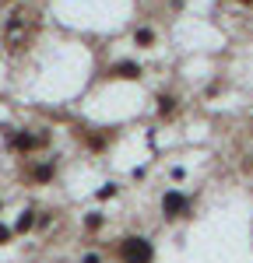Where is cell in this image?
<instances>
[{
    "label": "cell",
    "mask_w": 253,
    "mask_h": 263,
    "mask_svg": "<svg viewBox=\"0 0 253 263\" xmlns=\"http://www.w3.org/2000/svg\"><path fill=\"white\" fill-rule=\"evenodd\" d=\"M155 102H158V116H162V120H169V116L176 112V102H179V99H176V95H169V91H162Z\"/></svg>",
    "instance_id": "obj_7"
},
{
    "label": "cell",
    "mask_w": 253,
    "mask_h": 263,
    "mask_svg": "<svg viewBox=\"0 0 253 263\" xmlns=\"http://www.w3.org/2000/svg\"><path fill=\"white\" fill-rule=\"evenodd\" d=\"M81 263H102V256H99V253H84Z\"/></svg>",
    "instance_id": "obj_12"
},
{
    "label": "cell",
    "mask_w": 253,
    "mask_h": 263,
    "mask_svg": "<svg viewBox=\"0 0 253 263\" xmlns=\"http://www.w3.org/2000/svg\"><path fill=\"white\" fill-rule=\"evenodd\" d=\"M109 78H113V81H141V78H144V67L137 60H120V63L109 67Z\"/></svg>",
    "instance_id": "obj_3"
},
{
    "label": "cell",
    "mask_w": 253,
    "mask_h": 263,
    "mask_svg": "<svg viewBox=\"0 0 253 263\" xmlns=\"http://www.w3.org/2000/svg\"><path fill=\"white\" fill-rule=\"evenodd\" d=\"M7 141H11V147H14V151H21V155H32L35 147H42V144H46V137H35V134L21 130V134H11Z\"/></svg>",
    "instance_id": "obj_4"
},
{
    "label": "cell",
    "mask_w": 253,
    "mask_h": 263,
    "mask_svg": "<svg viewBox=\"0 0 253 263\" xmlns=\"http://www.w3.org/2000/svg\"><path fill=\"white\" fill-rule=\"evenodd\" d=\"M0 4H7V0H0Z\"/></svg>",
    "instance_id": "obj_16"
},
{
    "label": "cell",
    "mask_w": 253,
    "mask_h": 263,
    "mask_svg": "<svg viewBox=\"0 0 253 263\" xmlns=\"http://www.w3.org/2000/svg\"><path fill=\"white\" fill-rule=\"evenodd\" d=\"M250 168H253V155H250Z\"/></svg>",
    "instance_id": "obj_14"
},
{
    "label": "cell",
    "mask_w": 253,
    "mask_h": 263,
    "mask_svg": "<svg viewBox=\"0 0 253 263\" xmlns=\"http://www.w3.org/2000/svg\"><path fill=\"white\" fill-rule=\"evenodd\" d=\"M32 228H35V211L28 207V211H21V218L14 221V232H18V235H28Z\"/></svg>",
    "instance_id": "obj_8"
},
{
    "label": "cell",
    "mask_w": 253,
    "mask_h": 263,
    "mask_svg": "<svg viewBox=\"0 0 253 263\" xmlns=\"http://www.w3.org/2000/svg\"><path fill=\"white\" fill-rule=\"evenodd\" d=\"M236 4H243V7H253V0H236Z\"/></svg>",
    "instance_id": "obj_13"
},
{
    "label": "cell",
    "mask_w": 253,
    "mask_h": 263,
    "mask_svg": "<svg viewBox=\"0 0 253 263\" xmlns=\"http://www.w3.org/2000/svg\"><path fill=\"white\" fill-rule=\"evenodd\" d=\"M187 211H190V197H187V193H179V190H169L166 197H162V218L176 221V218H183Z\"/></svg>",
    "instance_id": "obj_2"
},
{
    "label": "cell",
    "mask_w": 253,
    "mask_h": 263,
    "mask_svg": "<svg viewBox=\"0 0 253 263\" xmlns=\"http://www.w3.org/2000/svg\"><path fill=\"white\" fill-rule=\"evenodd\" d=\"M11 235H14V228H7V224H0V246L11 242Z\"/></svg>",
    "instance_id": "obj_10"
},
{
    "label": "cell",
    "mask_w": 253,
    "mask_h": 263,
    "mask_svg": "<svg viewBox=\"0 0 253 263\" xmlns=\"http://www.w3.org/2000/svg\"><path fill=\"white\" fill-rule=\"evenodd\" d=\"M109 197H116V186H113V182H109V186H102V190H99V200H109Z\"/></svg>",
    "instance_id": "obj_11"
},
{
    "label": "cell",
    "mask_w": 253,
    "mask_h": 263,
    "mask_svg": "<svg viewBox=\"0 0 253 263\" xmlns=\"http://www.w3.org/2000/svg\"><path fill=\"white\" fill-rule=\"evenodd\" d=\"M102 224H105V214H99V211H92V214L84 218V228H88V232H99Z\"/></svg>",
    "instance_id": "obj_9"
},
{
    "label": "cell",
    "mask_w": 253,
    "mask_h": 263,
    "mask_svg": "<svg viewBox=\"0 0 253 263\" xmlns=\"http://www.w3.org/2000/svg\"><path fill=\"white\" fill-rule=\"evenodd\" d=\"M53 176H57V162H42V165H35V168H32V182H49L53 179Z\"/></svg>",
    "instance_id": "obj_5"
},
{
    "label": "cell",
    "mask_w": 253,
    "mask_h": 263,
    "mask_svg": "<svg viewBox=\"0 0 253 263\" xmlns=\"http://www.w3.org/2000/svg\"><path fill=\"white\" fill-rule=\"evenodd\" d=\"M120 260L123 263H151L155 260V246L144 235H127V239H120Z\"/></svg>",
    "instance_id": "obj_1"
},
{
    "label": "cell",
    "mask_w": 253,
    "mask_h": 263,
    "mask_svg": "<svg viewBox=\"0 0 253 263\" xmlns=\"http://www.w3.org/2000/svg\"><path fill=\"white\" fill-rule=\"evenodd\" d=\"M0 211H4V200H0Z\"/></svg>",
    "instance_id": "obj_15"
},
{
    "label": "cell",
    "mask_w": 253,
    "mask_h": 263,
    "mask_svg": "<svg viewBox=\"0 0 253 263\" xmlns=\"http://www.w3.org/2000/svg\"><path fill=\"white\" fill-rule=\"evenodd\" d=\"M134 42H137L141 49H151V46H155V28H148V25H137V28H134Z\"/></svg>",
    "instance_id": "obj_6"
}]
</instances>
